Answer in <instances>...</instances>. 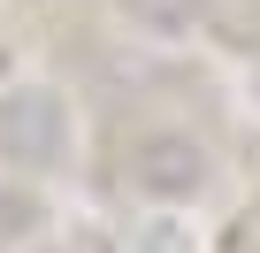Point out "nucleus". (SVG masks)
<instances>
[{
	"label": "nucleus",
	"mask_w": 260,
	"mask_h": 253,
	"mask_svg": "<svg viewBox=\"0 0 260 253\" xmlns=\"http://www.w3.org/2000/svg\"><path fill=\"white\" fill-rule=\"evenodd\" d=\"M54 131H61V115H54L46 92H31V100H16V107H0V138H8L23 161H46V154H54Z\"/></svg>",
	"instance_id": "obj_1"
}]
</instances>
